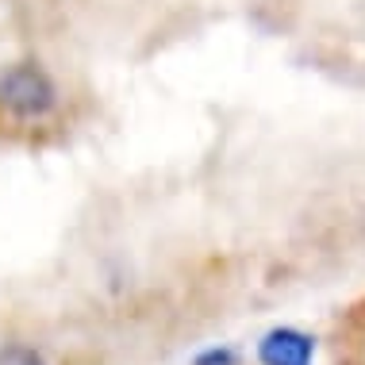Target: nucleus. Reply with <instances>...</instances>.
<instances>
[{
	"instance_id": "obj_1",
	"label": "nucleus",
	"mask_w": 365,
	"mask_h": 365,
	"mask_svg": "<svg viewBox=\"0 0 365 365\" xmlns=\"http://www.w3.org/2000/svg\"><path fill=\"white\" fill-rule=\"evenodd\" d=\"M58 88L38 62H16L0 73V108L16 120H43L54 112Z\"/></svg>"
},
{
	"instance_id": "obj_2",
	"label": "nucleus",
	"mask_w": 365,
	"mask_h": 365,
	"mask_svg": "<svg viewBox=\"0 0 365 365\" xmlns=\"http://www.w3.org/2000/svg\"><path fill=\"white\" fill-rule=\"evenodd\" d=\"M262 365H312L315 361V339L296 327H273L258 342Z\"/></svg>"
},
{
	"instance_id": "obj_3",
	"label": "nucleus",
	"mask_w": 365,
	"mask_h": 365,
	"mask_svg": "<svg viewBox=\"0 0 365 365\" xmlns=\"http://www.w3.org/2000/svg\"><path fill=\"white\" fill-rule=\"evenodd\" d=\"M0 365H46V361L31 346H0Z\"/></svg>"
},
{
	"instance_id": "obj_4",
	"label": "nucleus",
	"mask_w": 365,
	"mask_h": 365,
	"mask_svg": "<svg viewBox=\"0 0 365 365\" xmlns=\"http://www.w3.org/2000/svg\"><path fill=\"white\" fill-rule=\"evenodd\" d=\"M192 365H239V354H235L231 346H212V350L196 354Z\"/></svg>"
}]
</instances>
